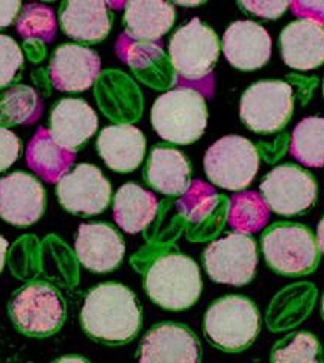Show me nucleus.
<instances>
[{
	"mask_svg": "<svg viewBox=\"0 0 324 363\" xmlns=\"http://www.w3.org/2000/svg\"><path fill=\"white\" fill-rule=\"evenodd\" d=\"M85 333L109 345L126 344L141 327V308L129 288L104 283L89 291L81 312Z\"/></svg>",
	"mask_w": 324,
	"mask_h": 363,
	"instance_id": "nucleus-1",
	"label": "nucleus"
},
{
	"mask_svg": "<svg viewBox=\"0 0 324 363\" xmlns=\"http://www.w3.org/2000/svg\"><path fill=\"white\" fill-rule=\"evenodd\" d=\"M150 120L162 140L173 144H191L206 129L205 97L194 88L177 86L155 100Z\"/></svg>",
	"mask_w": 324,
	"mask_h": 363,
	"instance_id": "nucleus-2",
	"label": "nucleus"
},
{
	"mask_svg": "<svg viewBox=\"0 0 324 363\" xmlns=\"http://www.w3.org/2000/svg\"><path fill=\"white\" fill-rule=\"evenodd\" d=\"M200 271L185 255H165L150 265L144 288L153 303L169 311H185L199 300L202 292Z\"/></svg>",
	"mask_w": 324,
	"mask_h": 363,
	"instance_id": "nucleus-3",
	"label": "nucleus"
},
{
	"mask_svg": "<svg viewBox=\"0 0 324 363\" xmlns=\"http://www.w3.org/2000/svg\"><path fill=\"white\" fill-rule=\"evenodd\" d=\"M259 333V312L241 295H228L211 304L205 315L209 342L228 353L249 348Z\"/></svg>",
	"mask_w": 324,
	"mask_h": 363,
	"instance_id": "nucleus-4",
	"label": "nucleus"
},
{
	"mask_svg": "<svg viewBox=\"0 0 324 363\" xmlns=\"http://www.w3.org/2000/svg\"><path fill=\"white\" fill-rule=\"evenodd\" d=\"M262 252L268 267L282 276H303L318 264V245L308 227L279 223L262 236Z\"/></svg>",
	"mask_w": 324,
	"mask_h": 363,
	"instance_id": "nucleus-5",
	"label": "nucleus"
},
{
	"mask_svg": "<svg viewBox=\"0 0 324 363\" xmlns=\"http://www.w3.org/2000/svg\"><path fill=\"white\" fill-rule=\"evenodd\" d=\"M218 55L217 33L199 18H193L179 28L170 41V60L176 72V82H194L209 76Z\"/></svg>",
	"mask_w": 324,
	"mask_h": 363,
	"instance_id": "nucleus-6",
	"label": "nucleus"
},
{
	"mask_svg": "<svg viewBox=\"0 0 324 363\" xmlns=\"http://www.w3.org/2000/svg\"><path fill=\"white\" fill-rule=\"evenodd\" d=\"M65 303L60 292L48 283H29L9 303L11 320L28 336H50L65 321Z\"/></svg>",
	"mask_w": 324,
	"mask_h": 363,
	"instance_id": "nucleus-7",
	"label": "nucleus"
},
{
	"mask_svg": "<svg viewBox=\"0 0 324 363\" xmlns=\"http://www.w3.org/2000/svg\"><path fill=\"white\" fill-rule=\"evenodd\" d=\"M259 168L255 145L242 136H223L205 155V172L212 184L229 191H240L252 184Z\"/></svg>",
	"mask_w": 324,
	"mask_h": 363,
	"instance_id": "nucleus-8",
	"label": "nucleus"
},
{
	"mask_svg": "<svg viewBox=\"0 0 324 363\" xmlns=\"http://www.w3.org/2000/svg\"><path fill=\"white\" fill-rule=\"evenodd\" d=\"M293 88L282 81L253 84L241 97L240 117L255 133H274L293 116Z\"/></svg>",
	"mask_w": 324,
	"mask_h": 363,
	"instance_id": "nucleus-9",
	"label": "nucleus"
},
{
	"mask_svg": "<svg viewBox=\"0 0 324 363\" xmlns=\"http://www.w3.org/2000/svg\"><path fill=\"white\" fill-rule=\"evenodd\" d=\"M203 262L214 281L232 286L247 285L258 265L255 240L245 233H230L208 245Z\"/></svg>",
	"mask_w": 324,
	"mask_h": 363,
	"instance_id": "nucleus-10",
	"label": "nucleus"
},
{
	"mask_svg": "<svg viewBox=\"0 0 324 363\" xmlns=\"http://www.w3.org/2000/svg\"><path fill=\"white\" fill-rule=\"evenodd\" d=\"M262 199L268 209L279 215L293 217L306 212L317 200V184L305 169L285 164L276 167L261 184Z\"/></svg>",
	"mask_w": 324,
	"mask_h": 363,
	"instance_id": "nucleus-11",
	"label": "nucleus"
},
{
	"mask_svg": "<svg viewBox=\"0 0 324 363\" xmlns=\"http://www.w3.org/2000/svg\"><path fill=\"white\" fill-rule=\"evenodd\" d=\"M58 200L72 213H102L111 200V184L94 165L81 164L57 182Z\"/></svg>",
	"mask_w": 324,
	"mask_h": 363,
	"instance_id": "nucleus-12",
	"label": "nucleus"
},
{
	"mask_svg": "<svg viewBox=\"0 0 324 363\" xmlns=\"http://www.w3.org/2000/svg\"><path fill=\"white\" fill-rule=\"evenodd\" d=\"M46 208V192L40 182L26 173L0 179V218L26 227L37 223Z\"/></svg>",
	"mask_w": 324,
	"mask_h": 363,
	"instance_id": "nucleus-13",
	"label": "nucleus"
},
{
	"mask_svg": "<svg viewBox=\"0 0 324 363\" xmlns=\"http://www.w3.org/2000/svg\"><path fill=\"white\" fill-rule=\"evenodd\" d=\"M76 255L89 271L109 272L125 257V241L120 233L105 223L81 224L76 236Z\"/></svg>",
	"mask_w": 324,
	"mask_h": 363,
	"instance_id": "nucleus-14",
	"label": "nucleus"
},
{
	"mask_svg": "<svg viewBox=\"0 0 324 363\" xmlns=\"http://www.w3.org/2000/svg\"><path fill=\"white\" fill-rule=\"evenodd\" d=\"M226 60L242 72L258 70L272 56V38L265 28L255 21H235L223 35Z\"/></svg>",
	"mask_w": 324,
	"mask_h": 363,
	"instance_id": "nucleus-15",
	"label": "nucleus"
},
{
	"mask_svg": "<svg viewBox=\"0 0 324 363\" xmlns=\"http://www.w3.org/2000/svg\"><path fill=\"white\" fill-rule=\"evenodd\" d=\"M100 74V58L91 49L62 44L50 62L53 86L65 93H81L91 86Z\"/></svg>",
	"mask_w": 324,
	"mask_h": 363,
	"instance_id": "nucleus-16",
	"label": "nucleus"
},
{
	"mask_svg": "<svg viewBox=\"0 0 324 363\" xmlns=\"http://www.w3.org/2000/svg\"><path fill=\"white\" fill-rule=\"evenodd\" d=\"M140 362H185L200 360V345L189 328L165 323L144 336L140 345Z\"/></svg>",
	"mask_w": 324,
	"mask_h": 363,
	"instance_id": "nucleus-17",
	"label": "nucleus"
},
{
	"mask_svg": "<svg viewBox=\"0 0 324 363\" xmlns=\"http://www.w3.org/2000/svg\"><path fill=\"white\" fill-rule=\"evenodd\" d=\"M116 53L149 86L167 88L174 85L176 79L170 76V65L161 41L133 40L125 32L116 43Z\"/></svg>",
	"mask_w": 324,
	"mask_h": 363,
	"instance_id": "nucleus-18",
	"label": "nucleus"
},
{
	"mask_svg": "<svg viewBox=\"0 0 324 363\" xmlns=\"http://www.w3.org/2000/svg\"><path fill=\"white\" fill-rule=\"evenodd\" d=\"M281 52L288 67L308 72L324 64V28L312 20L293 21L281 33Z\"/></svg>",
	"mask_w": 324,
	"mask_h": 363,
	"instance_id": "nucleus-19",
	"label": "nucleus"
},
{
	"mask_svg": "<svg viewBox=\"0 0 324 363\" xmlns=\"http://www.w3.org/2000/svg\"><path fill=\"white\" fill-rule=\"evenodd\" d=\"M99 118L94 109L81 99H62L50 113L53 138L69 150H77L96 133Z\"/></svg>",
	"mask_w": 324,
	"mask_h": 363,
	"instance_id": "nucleus-20",
	"label": "nucleus"
},
{
	"mask_svg": "<svg viewBox=\"0 0 324 363\" xmlns=\"http://www.w3.org/2000/svg\"><path fill=\"white\" fill-rule=\"evenodd\" d=\"M97 152L104 162L117 173L137 169L146 155V136L130 124H116L100 132Z\"/></svg>",
	"mask_w": 324,
	"mask_h": 363,
	"instance_id": "nucleus-21",
	"label": "nucleus"
},
{
	"mask_svg": "<svg viewBox=\"0 0 324 363\" xmlns=\"http://www.w3.org/2000/svg\"><path fill=\"white\" fill-rule=\"evenodd\" d=\"M106 0H64L60 8L62 30L82 43H99L108 37L111 16Z\"/></svg>",
	"mask_w": 324,
	"mask_h": 363,
	"instance_id": "nucleus-22",
	"label": "nucleus"
},
{
	"mask_svg": "<svg viewBox=\"0 0 324 363\" xmlns=\"http://www.w3.org/2000/svg\"><path fill=\"white\" fill-rule=\"evenodd\" d=\"M147 184L165 196H182L191 180V167L184 153L172 147H155L146 165Z\"/></svg>",
	"mask_w": 324,
	"mask_h": 363,
	"instance_id": "nucleus-23",
	"label": "nucleus"
},
{
	"mask_svg": "<svg viewBox=\"0 0 324 363\" xmlns=\"http://www.w3.org/2000/svg\"><path fill=\"white\" fill-rule=\"evenodd\" d=\"M176 11L167 0H129L126 4V33L140 41H160L173 26Z\"/></svg>",
	"mask_w": 324,
	"mask_h": 363,
	"instance_id": "nucleus-24",
	"label": "nucleus"
},
{
	"mask_svg": "<svg viewBox=\"0 0 324 363\" xmlns=\"http://www.w3.org/2000/svg\"><path fill=\"white\" fill-rule=\"evenodd\" d=\"M74 157V150L65 149L53 138L52 132L44 128L37 130L26 149V162L29 168L49 184L58 182L69 172Z\"/></svg>",
	"mask_w": 324,
	"mask_h": 363,
	"instance_id": "nucleus-25",
	"label": "nucleus"
},
{
	"mask_svg": "<svg viewBox=\"0 0 324 363\" xmlns=\"http://www.w3.org/2000/svg\"><path fill=\"white\" fill-rule=\"evenodd\" d=\"M158 199L140 185H123L114 197V220L121 230L140 233L153 221Z\"/></svg>",
	"mask_w": 324,
	"mask_h": 363,
	"instance_id": "nucleus-26",
	"label": "nucleus"
},
{
	"mask_svg": "<svg viewBox=\"0 0 324 363\" xmlns=\"http://www.w3.org/2000/svg\"><path fill=\"white\" fill-rule=\"evenodd\" d=\"M43 105L37 91L28 85L0 89V126L32 124L41 116Z\"/></svg>",
	"mask_w": 324,
	"mask_h": 363,
	"instance_id": "nucleus-27",
	"label": "nucleus"
},
{
	"mask_svg": "<svg viewBox=\"0 0 324 363\" xmlns=\"http://www.w3.org/2000/svg\"><path fill=\"white\" fill-rule=\"evenodd\" d=\"M289 152L306 167H324V118L308 117L301 120L293 132Z\"/></svg>",
	"mask_w": 324,
	"mask_h": 363,
	"instance_id": "nucleus-28",
	"label": "nucleus"
},
{
	"mask_svg": "<svg viewBox=\"0 0 324 363\" xmlns=\"http://www.w3.org/2000/svg\"><path fill=\"white\" fill-rule=\"evenodd\" d=\"M268 206L258 192L244 191L232 197L228 215L232 230L245 235L259 232L268 223Z\"/></svg>",
	"mask_w": 324,
	"mask_h": 363,
	"instance_id": "nucleus-29",
	"label": "nucleus"
},
{
	"mask_svg": "<svg viewBox=\"0 0 324 363\" xmlns=\"http://www.w3.org/2000/svg\"><path fill=\"white\" fill-rule=\"evenodd\" d=\"M17 32L28 41L50 43L57 33L53 11L40 4L26 5L17 18Z\"/></svg>",
	"mask_w": 324,
	"mask_h": 363,
	"instance_id": "nucleus-30",
	"label": "nucleus"
},
{
	"mask_svg": "<svg viewBox=\"0 0 324 363\" xmlns=\"http://www.w3.org/2000/svg\"><path fill=\"white\" fill-rule=\"evenodd\" d=\"M217 201L218 196L214 188L202 180H194L189 184L182 197L177 200L176 206L188 221L199 223L214 211Z\"/></svg>",
	"mask_w": 324,
	"mask_h": 363,
	"instance_id": "nucleus-31",
	"label": "nucleus"
},
{
	"mask_svg": "<svg viewBox=\"0 0 324 363\" xmlns=\"http://www.w3.org/2000/svg\"><path fill=\"white\" fill-rule=\"evenodd\" d=\"M321 347L314 335L300 332L279 340L273 348V362H318Z\"/></svg>",
	"mask_w": 324,
	"mask_h": 363,
	"instance_id": "nucleus-32",
	"label": "nucleus"
},
{
	"mask_svg": "<svg viewBox=\"0 0 324 363\" xmlns=\"http://www.w3.org/2000/svg\"><path fill=\"white\" fill-rule=\"evenodd\" d=\"M23 65V53L18 44L6 35H0V88L16 79Z\"/></svg>",
	"mask_w": 324,
	"mask_h": 363,
	"instance_id": "nucleus-33",
	"label": "nucleus"
},
{
	"mask_svg": "<svg viewBox=\"0 0 324 363\" xmlns=\"http://www.w3.org/2000/svg\"><path fill=\"white\" fill-rule=\"evenodd\" d=\"M238 2L245 13L267 20L282 17L289 5V0H238Z\"/></svg>",
	"mask_w": 324,
	"mask_h": 363,
	"instance_id": "nucleus-34",
	"label": "nucleus"
},
{
	"mask_svg": "<svg viewBox=\"0 0 324 363\" xmlns=\"http://www.w3.org/2000/svg\"><path fill=\"white\" fill-rule=\"evenodd\" d=\"M20 150L21 144L18 136L6 128L0 126V172H5L17 161Z\"/></svg>",
	"mask_w": 324,
	"mask_h": 363,
	"instance_id": "nucleus-35",
	"label": "nucleus"
},
{
	"mask_svg": "<svg viewBox=\"0 0 324 363\" xmlns=\"http://www.w3.org/2000/svg\"><path fill=\"white\" fill-rule=\"evenodd\" d=\"M293 14L324 25V0H289Z\"/></svg>",
	"mask_w": 324,
	"mask_h": 363,
	"instance_id": "nucleus-36",
	"label": "nucleus"
},
{
	"mask_svg": "<svg viewBox=\"0 0 324 363\" xmlns=\"http://www.w3.org/2000/svg\"><path fill=\"white\" fill-rule=\"evenodd\" d=\"M21 0H0V29L9 26L20 13Z\"/></svg>",
	"mask_w": 324,
	"mask_h": 363,
	"instance_id": "nucleus-37",
	"label": "nucleus"
},
{
	"mask_svg": "<svg viewBox=\"0 0 324 363\" xmlns=\"http://www.w3.org/2000/svg\"><path fill=\"white\" fill-rule=\"evenodd\" d=\"M317 245L320 248V252L324 255V217L321 218L317 227Z\"/></svg>",
	"mask_w": 324,
	"mask_h": 363,
	"instance_id": "nucleus-38",
	"label": "nucleus"
},
{
	"mask_svg": "<svg viewBox=\"0 0 324 363\" xmlns=\"http://www.w3.org/2000/svg\"><path fill=\"white\" fill-rule=\"evenodd\" d=\"M6 250H8V241L4 236H0V272H2L5 267V257H6Z\"/></svg>",
	"mask_w": 324,
	"mask_h": 363,
	"instance_id": "nucleus-39",
	"label": "nucleus"
},
{
	"mask_svg": "<svg viewBox=\"0 0 324 363\" xmlns=\"http://www.w3.org/2000/svg\"><path fill=\"white\" fill-rule=\"evenodd\" d=\"M177 5H182V6H197L200 4H205L206 0H173Z\"/></svg>",
	"mask_w": 324,
	"mask_h": 363,
	"instance_id": "nucleus-40",
	"label": "nucleus"
},
{
	"mask_svg": "<svg viewBox=\"0 0 324 363\" xmlns=\"http://www.w3.org/2000/svg\"><path fill=\"white\" fill-rule=\"evenodd\" d=\"M128 2H129V0H106V4L114 9H121Z\"/></svg>",
	"mask_w": 324,
	"mask_h": 363,
	"instance_id": "nucleus-41",
	"label": "nucleus"
},
{
	"mask_svg": "<svg viewBox=\"0 0 324 363\" xmlns=\"http://www.w3.org/2000/svg\"><path fill=\"white\" fill-rule=\"evenodd\" d=\"M321 313H323V318H324V297H323V301H321Z\"/></svg>",
	"mask_w": 324,
	"mask_h": 363,
	"instance_id": "nucleus-42",
	"label": "nucleus"
},
{
	"mask_svg": "<svg viewBox=\"0 0 324 363\" xmlns=\"http://www.w3.org/2000/svg\"><path fill=\"white\" fill-rule=\"evenodd\" d=\"M46 2H53V0H46Z\"/></svg>",
	"mask_w": 324,
	"mask_h": 363,
	"instance_id": "nucleus-43",
	"label": "nucleus"
}]
</instances>
